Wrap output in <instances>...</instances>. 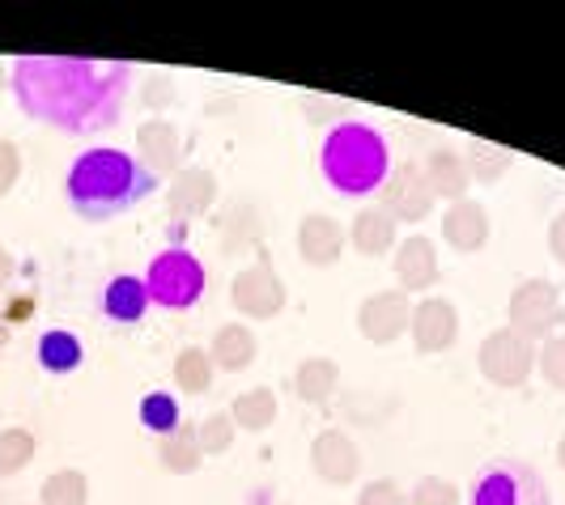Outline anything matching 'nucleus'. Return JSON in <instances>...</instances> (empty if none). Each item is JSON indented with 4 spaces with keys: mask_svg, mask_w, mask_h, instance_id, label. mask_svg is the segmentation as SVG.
I'll return each mask as SVG.
<instances>
[{
    "mask_svg": "<svg viewBox=\"0 0 565 505\" xmlns=\"http://www.w3.org/2000/svg\"><path fill=\"white\" fill-rule=\"evenodd\" d=\"M13 98L26 119L68 137H94L119 123L132 64L89 56H22L9 73Z\"/></svg>",
    "mask_w": 565,
    "mask_h": 505,
    "instance_id": "nucleus-1",
    "label": "nucleus"
},
{
    "mask_svg": "<svg viewBox=\"0 0 565 505\" xmlns=\"http://www.w3.org/2000/svg\"><path fill=\"white\" fill-rule=\"evenodd\" d=\"M153 192H158V174H149L137 153H124L111 144H94V149L77 153L64 174L68 208L94 225L141 208Z\"/></svg>",
    "mask_w": 565,
    "mask_h": 505,
    "instance_id": "nucleus-2",
    "label": "nucleus"
},
{
    "mask_svg": "<svg viewBox=\"0 0 565 505\" xmlns=\"http://www.w3.org/2000/svg\"><path fill=\"white\" fill-rule=\"evenodd\" d=\"M319 174L344 200L379 196L392 174V149L379 128H370L362 119H344L337 128H328V137L319 144Z\"/></svg>",
    "mask_w": 565,
    "mask_h": 505,
    "instance_id": "nucleus-3",
    "label": "nucleus"
},
{
    "mask_svg": "<svg viewBox=\"0 0 565 505\" xmlns=\"http://www.w3.org/2000/svg\"><path fill=\"white\" fill-rule=\"evenodd\" d=\"M145 289H149V302L158 310H192L200 307L204 289H209V272L196 255L188 247H167L149 259L145 268Z\"/></svg>",
    "mask_w": 565,
    "mask_h": 505,
    "instance_id": "nucleus-4",
    "label": "nucleus"
},
{
    "mask_svg": "<svg viewBox=\"0 0 565 505\" xmlns=\"http://www.w3.org/2000/svg\"><path fill=\"white\" fill-rule=\"evenodd\" d=\"M468 505H553V493L532 463L502 454V459H489L477 472Z\"/></svg>",
    "mask_w": 565,
    "mask_h": 505,
    "instance_id": "nucleus-5",
    "label": "nucleus"
},
{
    "mask_svg": "<svg viewBox=\"0 0 565 505\" xmlns=\"http://www.w3.org/2000/svg\"><path fill=\"white\" fill-rule=\"evenodd\" d=\"M507 319H510L507 323L510 332H519V336L532 340V344H544L548 336H557V327L565 323V307L557 284L544 281V277L519 281L514 293H510Z\"/></svg>",
    "mask_w": 565,
    "mask_h": 505,
    "instance_id": "nucleus-6",
    "label": "nucleus"
},
{
    "mask_svg": "<svg viewBox=\"0 0 565 505\" xmlns=\"http://www.w3.org/2000/svg\"><path fill=\"white\" fill-rule=\"evenodd\" d=\"M536 348L540 344L523 340L519 332H510V327L489 332V336L481 340V348H477V365H481L484 383H493V387H502V391L523 387V383L532 378V369H536Z\"/></svg>",
    "mask_w": 565,
    "mask_h": 505,
    "instance_id": "nucleus-7",
    "label": "nucleus"
},
{
    "mask_svg": "<svg viewBox=\"0 0 565 505\" xmlns=\"http://www.w3.org/2000/svg\"><path fill=\"white\" fill-rule=\"evenodd\" d=\"M230 302L247 319H277L289 302V289L268 264H252L230 281Z\"/></svg>",
    "mask_w": 565,
    "mask_h": 505,
    "instance_id": "nucleus-8",
    "label": "nucleus"
},
{
    "mask_svg": "<svg viewBox=\"0 0 565 505\" xmlns=\"http://www.w3.org/2000/svg\"><path fill=\"white\" fill-rule=\"evenodd\" d=\"M408 319H413V298L399 289H379L358 307V332L370 344H396L408 336Z\"/></svg>",
    "mask_w": 565,
    "mask_h": 505,
    "instance_id": "nucleus-9",
    "label": "nucleus"
},
{
    "mask_svg": "<svg viewBox=\"0 0 565 505\" xmlns=\"http://www.w3.org/2000/svg\"><path fill=\"white\" fill-rule=\"evenodd\" d=\"M383 208L396 217V222H408L417 225L429 217V208L438 204L434 192H429V179H425L422 162H399L392 174H387V183H383Z\"/></svg>",
    "mask_w": 565,
    "mask_h": 505,
    "instance_id": "nucleus-10",
    "label": "nucleus"
},
{
    "mask_svg": "<svg viewBox=\"0 0 565 505\" xmlns=\"http://www.w3.org/2000/svg\"><path fill=\"white\" fill-rule=\"evenodd\" d=\"M311 468H315V476L323 480V484H332V488L353 484V480L362 476V450L353 442V433H344V429H323V433H315Z\"/></svg>",
    "mask_w": 565,
    "mask_h": 505,
    "instance_id": "nucleus-11",
    "label": "nucleus"
},
{
    "mask_svg": "<svg viewBox=\"0 0 565 505\" xmlns=\"http://www.w3.org/2000/svg\"><path fill=\"white\" fill-rule=\"evenodd\" d=\"M408 336H413V348L417 353H447L455 340H459V310L447 298H422L413 307V319H408Z\"/></svg>",
    "mask_w": 565,
    "mask_h": 505,
    "instance_id": "nucleus-12",
    "label": "nucleus"
},
{
    "mask_svg": "<svg viewBox=\"0 0 565 505\" xmlns=\"http://www.w3.org/2000/svg\"><path fill=\"white\" fill-rule=\"evenodd\" d=\"M392 272H396L399 293H425V289H434L438 277H443V268H438V247H434L425 234H408L396 247Z\"/></svg>",
    "mask_w": 565,
    "mask_h": 505,
    "instance_id": "nucleus-13",
    "label": "nucleus"
},
{
    "mask_svg": "<svg viewBox=\"0 0 565 505\" xmlns=\"http://www.w3.org/2000/svg\"><path fill=\"white\" fill-rule=\"evenodd\" d=\"M344 243H349V229L328 213H307L298 222V255L311 268H337Z\"/></svg>",
    "mask_w": 565,
    "mask_h": 505,
    "instance_id": "nucleus-14",
    "label": "nucleus"
},
{
    "mask_svg": "<svg viewBox=\"0 0 565 505\" xmlns=\"http://www.w3.org/2000/svg\"><path fill=\"white\" fill-rule=\"evenodd\" d=\"M137 158H141V166L149 174H179V158H183V137H179V128L170 123V119H145L141 128H137Z\"/></svg>",
    "mask_w": 565,
    "mask_h": 505,
    "instance_id": "nucleus-15",
    "label": "nucleus"
},
{
    "mask_svg": "<svg viewBox=\"0 0 565 505\" xmlns=\"http://www.w3.org/2000/svg\"><path fill=\"white\" fill-rule=\"evenodd\" d=\"M493 222H489V208L481 200H455L443 213V238L447 247H455L459 255H477L489 243Z\"/></svg>",
    "mask_w": 565,
    "mask_h": 505,
    "instance_id": "nucleus-16",
    "label": "nucleus"
},
{
    "mask_svg": "<svg viewBox=\"0 0 565 505\" xmlns=\"http://www.w3.org/2000/svg\"><path fill=\"white\" fill-rule=\"evenodd\" d=\"M217 200V179L213 170L204 166H179V174L170 179V192H167V208L179 217V222H196L213 208Z\"/></svg>",
    "mask_w": 565,
    "mask_h": 505,
    "instance_id": "nucleus-17",
    "label": "nucleus"
},
{
    "mask_svg": "<svg viewBox=\"0 0 565 505\" xmlns=\"http://www.w3.org/2000/svg\"><path fill=\"white\" fill-rule=\"evenodd\" d=\"M149 289H145V277H111L107 281V289H103V302H98V310H103V319L107 323H115V327H137L145 314H149Z\"/></svg>",
    "mask_w": 565,
    "mask_h": 505,
    "instance_id": "nucleus-18",
    "label": "nucleus"
},
{
    "mask_svg": "<svg viewBox=\"0 0 565 505\" xmlns=\"http://www.w3.org/2000/svg\"><path fill=\"white\" fill-rule=\"evenodd\" d=\"M349 243L358 255H387L396 247V217L383 208V204H370V208H358V217L349 222Z\"/></svg>",
    "mask_w": 565,
    "mask_h": 505,
    "instance_id": "nucleus-19",
    "label": "nucleus"
},
{
    "mask_svg": "<svg viewBox=\"0 0 565 505\" xmlns=\"http://www.w3.org/2000/svg\"><path fill=\"white\" fill-rule=\"evenodd\" d=\"M425 179H429V192L434 200H468V162H463V153H455V149H429V158L422 162Z\"/></svg>",
    "mask_w": 565,
    "mask_h": 505,
    "instance_id": "nucleus-20",
    "label": "nucleus"
},
{
    "mask_svg": "<svg viewBox=\"0 0 565 505\" xmlns=\"http://www.w3.org/2000/svg\"><path fill=\"white\" fill-rule=\"evenodd\" d=\"M255 353H259V340L247 323H222L213 340H209V357L217 369H226V374H243V369H252Z\"/></svg>",
    "mask_w": 565,
    "mask_h": 505,
    "instance_id": "nucleus-21",
    "label": "nucleus"
},
{
    "mask_svg": "<svg viewBox=\"0 0 565 505\" xmlns=\"http://www.w3.org/2000/svg\"><path fill=\"white\" fill-rule=\"evenodd\" d=\"M34 357H39V365H43L47 374L64 378V374H77V369L85 365V344H82L77 332H68V327H52V332H43V336H39Z\"/></svg>",
    "mask_w": 565,
    "mask_h": 505,
    "instance_id": "nucleus-22",
    "label": "nucleus"
},
{
    "mask_svg": "<svg viewBox=\"0 0 565 505\" xmlns=\"http://www.w3.org/2000/svg\"><path fill=\"white\" fill-rule=\"evenodd\" d=\"M259 238H264V217H259V208H255L252 200H234L226 208V217H222V238H217V247L226 255H243V251H252Z\"/></svg>",
    "mask_w": 565,
    "mask_h": 505,
    "instance_id": "nucleus-23",
    "label": "nucleus"
},
{
    "mask_svg": "<svg viewBox=\"0 0 565 505\" xmlns=\"http://www.w3.org/2000/svg\"><path fill=\"white\" fill-rule=\"evenodd\" d=\"M340 387V365L332 357H307V362L294 369V395L302 399V404H328Z\"/></svg>",
    "mask_w": 565,
    "mask_h": 505,
    "instance_id": "nucleus-24",
    "label": "nucleus"
},
{
    "mask_svg": "<svg viewBox=\"0 0 565 505\" xmlns=\"http://www.w3.org/2000/svg\"><path fill=\"white\" fill-rule=\"evenodd\" d=\"M158 459L170 476H196L200 463H204V450H200V438L192 425L174 429L170 438H158Z\"/></svg>",
    "mask_w": 565,
    "mask_h": 505,
    "instance_id": "nucleus-25",
    "label": "nucleus"
},
{
    "mask_svg": "<svg viewBox=\"0 0 565 505\" xmlns=\"http://www.w3.org/2000/svg\"><path fill=\"white\" fill-rule=\"evenodd\" d=\"M230 421L247 433H264L268 425L277 421V391L273 387H252L230 404Z\"/></svg>",
    "mask_w": 565,
    "mask_h": 505,
    "instance_id": "nucleus-26",
    "label": "nucleus"
},
{
    "mask_svg": "<svg viewBox=\"0 0 565 505\" xmlns=\"http://www.w3.org/2000/svg\"><path fill=\"white\" fill-rule=\"evenodd\" d=\"M213 374H217V365L209 357V348H200V344L179 348V357H174V387L183 395H204L213 387Z\"/></svg>",
    "mask_w": 565,
    "mask_h": 505,
    "instance_id": "nucleus-27",
    "label": "nucleus"
},
{
    "mask_svg": "<svg viewBox=\"0 0 565 505\" xmlns=\"http://www.w3.org/2000/svg\"><path fill=\"white\" fill-rule=\"evenodd\" d=\"M137 417H141V425L149 429V433L170 438L174 429H183V404H179L170 391H149V395H141Z\"/></svg>",
    "mask_w": 565,
    "mask_h": 505,
    "instance_id": "nucleus-28",
    "label": "nucleus"
},
{
    "mask_svg": "<svg viewBox=\"0 0 565 505\" xmlns=\"http://www.w3.org/2000/svg\"><path fill=\"white\" fill-rule=\"evenodd\" d=\"M463 162H468V179H472V183H484V187L498 183V179H507L510 166H514V158H510L507 149H498V144H489V141L468 144Z\"/></svg>",
    "mask_w": 565,
    "mask_h": 505,
    "instance_id": "nucleus-29",
    "label": "nucleus"
},
{
    "mask_svg": "<svg viewBox=\"0 0 565 505\" xmlns=\"http://www.w3.org/2000/svg\"><path fill=\"white\" fill-rule=\"evenodd\" d=\"M196 438H200L204 459H209V454H226V450L234 447V438H238V425L230 421V412H209V417L196 425Z\"/></svg>",
    "mask_w": 565,
    "mask_h": 505,
    "instance_id": "nucleus-30",
    "label": "nucleus"
},
{
    "mask_svg": "<svg viewBox=\"0 0 565 505\" xmlns=\"http://www.w3.org/2000/svg\"><path fill=\"white\" fill-rule=\"evenodd\" d=\"M536 369L553 391H565V336H548L544 344H540Z\"/></svg>",
    "mask_w": 565,
    "mask_h": 505,
    "instance_id": "nucleus-31",
    "label": "nucleus"
},
{
    "mask_svg": "<svg viewBox=\"0 0 565 505\" xmlns=\"http://www.w3.org/2000/svg\"><path fill=\"white\" fill-rule=\"evenodd\" d=\"M43 502L47 505H85L89 502V488H85L82 472H60L43 484Z\"/></svg>",
    "mask_w": 565,
    "mask_h": 505,
    "instance_id": "nucleus-32",
    "label": "nucleus"
},
{
    "mask_svg": "<svg viewBox=\"0 0 565 505\" xmlns=\"http://www.w3.org/2000/svg\"><path fill=\"white\" fill-rule=\"evenodd\" d=\"M30 454H34V442H30L26 429H9V433L0 438V476L22 472L30 463Z\"/></svg>",
    "mask_w": 565,
    "mask_h": 505,
    "instance_id": "nucleus-33",
    "label": "nucleus"
},
{
    "mask_svg": "<svg viewBox=\"0 0 565 505\" xmlns=\"http://www.w3.org/2000/svg\"><path fill=\"white\" fill-rule=\"evenodd\" d=\"M408 505H459V488L447 476H422L408 493Z\"/></svg>",
    "mask_w": 565,
    "mask_h": 505,
    "instance_id": "nucleus-34",
    "label": "nucleus"
},
{
    "mask_svg": "<svg viewBox=\"0 0 565 505\" xmlns=\"http://www.w3.org/2000/svg\"><path fill=\"white\" fill-rule=\"evenodd\" d=\"M358 505H408V493L399 488L396 480L379 476V480H370V484H362Z\"/></svg>",
    "mask_w": 565,
    "mask_h": 505,
    "instance_id": "nucleus-35",
    "label": "nucleus"
},
{
    "mask_svg": "<svg viewBox=\"0 0 565 505\" xmlns=\"http://www.w3.org/2000/svg\"><path fill=\"white\" fill-rule=\"evenodd\" d=\"M170 103H174V82L170 77H149L145 82V107L149 111H167Z\"/></svg>",
    "mask_w": 565,
    "mask_h": 505,
    "instance_id": "nucleus-36",
    "label": "nucleus"
},
{
    "mask_svg": "<svg viewBox=\"0 0 565 505\" xmlns=\"http://www.w3.org/2000/svg\"><path fill=\"white\" fill-rule=\"evenodd\" d=\"M18 179V149L0 144V192H9V183Z\"/></svg>",
    "mask_w": 565,
    "mask_h": 505,
    "instance_id": "nucleus-37",
    "label": "nucleus"
},
{
    "mask_svg": "<svg viewBox=\"0 0 565 505\" xmlns=\"http://www.w3.org/2000/svg\"><path fill=\"white\" fill-rule=\"evenodd\" d=\"M548 255H553L557 264H565V213H557L553 225H548Z\"/></svg>",
    "mask_w": 565,
    "mask_h": 505,
    "instance_id": "nucleus-38",
    "label": "nucleus"
},
{
    "mask_svg": "<svg viewBox=\"0 0 565 505\" xmlns=\"http://www.w3.org/2000/svg\"><path fill=\"white\" fill-rule=\"evenodd\" d=\"M557 463H562V472H565V433H562V442H557Z\"/></svg>",
    "mask_w": 565,
    "mask_h": 505,
    "instance_id": "nucleus-39",
    "label": "nucleus"
},
{
    "mask_svg": "<svg viewBox=\"0 0 565 505\" xmlns=\"http://www.w3.org/2000/svg\"><path fill=\"white\" fill-rule=\"evenodd\" d=\"M0 85H4V73H0Z\"/></svg>",
    "mask_w": 565,
    "mask_h": 505,
    "instance_id": "nucleus-40",
    "label": "nucleus"
}]
</instances>
